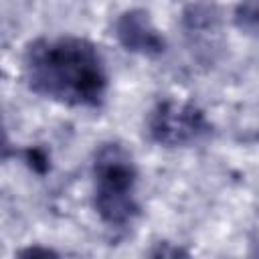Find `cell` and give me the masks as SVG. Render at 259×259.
<instances>
[{"label": "cell", "instance_id": "cell-9", "mask_svg": "<svg viewBox=\"0 0 259 259\" xmlns=\"http://www.w3.org/2000/svg\"><path fill=\"white\" fill-rule=\"evenodd\" d=\"M8 154H10V142L6 138V132H4V125L0 119V160H4Z\"/></svg>", "mask_w": 259, "mask_h": 259}, {"label": "cell", "instance_id": "cell-3", "mask_svg": "<svg viewBox=\"0 0 259 259\" xmlns=\"http://www.w3.org/2000/svg\"><path fill=\"white\" fill-rule=\"evenodd\" d=\"M210 132V123L204 113L186 101L166 99L160 101L148 115L150 138L166 148L188 146L202 140Z\"/></svg>", "mask_w": 259, "mask_h": 259}, {"label": "cell", "instance_id": "cell-6", "mask_svg": "<svg viewBox=\"0 0 259 259\" xmlns=\"http://www.w3.org/2000/svg\"><path fill=\"white\" fill-rule=\"evenodd\" d=\"M235 24L249 34L257 30V0H241L235 10Z\"/></svg>", "mask_w": 259, "mask_h": 259}, {"label": "cell", "instance_id": "cell-1", "mask_svg": "<svg viewBox=\"0 0 259 259\" xmlns=\"http://www.w3.org/2000/svg\"><path fill=\"white\" fill-rule=\"evenodd\" d=\"M24 77L28 87L67 105H99L107 87L101 57L85 38H38L24 53Z\"/></svg>", "mask_w": 259, "mask_h": 259}, {"label": "cell", "instance_id": "cell-8", "mask_svg": "<svg viewBox=\"0 0 259 259\" xmlns=\"http://www.w3.org/2000/svg\"><path fill=\"white\" fill-rule=\"evenodd\" d=\"M152 255H156V257H160V255H162V257H168V255H170V257H176V255H186V251H182V249H178V247L170 249V247H168V243H164V245L160 243V245H158V249H156V251H152Z\"/></svg>", "mask_w": 259, "mask_h": 259}, {"label": "cell", "instance_id": "cell-7", "mask_svg": "<svg viewBox=\"0 0 259 259\" xmlns=\"http://www.w3.org/2000/svg\"><path fill=\"white\" fill-rule=\"evenodd\" d=\"M26 160H28L30 168L36 170L38 174L47 172V168H49V156H47V152L42 148H30L26 152Z\"/></svg>", "mask_w": 259, "mask_h": 259}, {"label": "cell", "instance_id": "cell-5", "mask_svg": "<svg viewBox=\"0 0 259 259\" xmlns=\"http://www.w3.org/2000/svg\"><path fill=\"white\" fill-rule=\"evenodd\" d=\"M182 22L188 32L214 30L219 24V10L210 4H190L182 12Z\"/></svg>", "mask_w": 259, "mask_h": 259}, {"label": "cell", "instance_id": "cell-10", "mask_svg": "<svg viewBox=\"0 0 259 259\" xmlns=\"http://www.w3.org/2000/svg\"><path fill=\"white\" fill-rule=\"evenodd\" d=\"M20 255H57L55 251H51V249H40V247H30V249H24V251H20Z\"/></svg>", "mask_w": 259, "mask_h": 259}, {"label": "cell", "instance_id": "cell-4", "mask_svg": "<svg viewBox=\"0 0 259 259\" xmlns=\"http://www.w3.org/2000/svg\"><path fill=\"white\" fill-rule=\"evenodd\" d=\"M115 38L119 45L136 55L156 57L166 49V40L154 26L150 14L142 8L125 10L115 20Z\"/></svg>", "mask_w": 259, "mask_h": 259}, {"label": "cell", "instance_id": "cell-2", "mask_svg": "<svg viewBox=\"0 0 259 259\" xmlns=\"http://www.w3.org/2000/svg\"><path fill=\"white\" fill-rule=\"evenodd\" d=\"M95 210L109 227H123L138 214L134 196L136 164L132 154L115 142L101 144L93 158Z\"/></svg>", "mask_w": 259, "mask_h": 259}]
</instances>
